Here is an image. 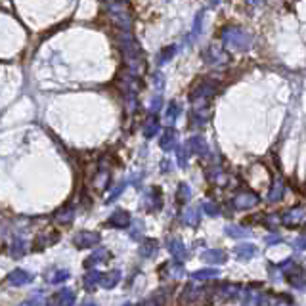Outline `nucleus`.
Here are the masks:
<instances>
[{
    "instance_id": "1",
    "label": "nucleus",
    "mask_w": 306,
    "mask_h": 306,
    "mask_svg": "<svg viewBox=\"0 0 306 306\" xmlns=\"http://www.w3.org/2000/svg\"><path fill=\"white\" fill-rule=\"evenodd\" d=\"M222 42L226 48L235 52H247L253 46V37L241 27H226L222 31Z\"/></svg>"
},
{
    "instance_id": "2",
    "label": "nucleus",
    "mask_w": 306,
    "mask_h": 306,
    "mask_svg": "<svg viewBox=\"0 0 306 306\" xmlns=\"http://www.w3.org/2000/svg\"><path fill=\"white\" fill-rule=\"evenodd\" d=\"M121 50H122V54H124V61H126L130 73H134V75L140 73V71L144 69V56H142V50L138 46V42H136L128 33L122 35Z\"/></svg>"
},
{
    "instance_id": "3",
    "label": "nucleus",
    "mask_w": 306,
    "mask_h": 306,
    "mask_svg": "<svg viewBox=\"0 0 306 306\" xmlns=\"http://www.w3.org/2000/svg\"><path fill=\"white\" fill-rule=\"evenodd\" d=\"M107 8H109L111 17L117 21L119 25H124L126 29L132 23V17H130V12H128V6L124 0H109L107 2Z\"/></svg>"
},
{
    "instance_id": "4",
    "label": "nucleus",
    "mask_w": 306,
    "mask_h": 306,
    "mask_svg": "<svg viewBox=\"0 0 306 306\" xmlns=\"http://www.w3.org/2000/svg\"><path fill=\"white\" fill-rule=\"evenodd\" d=\"M282 222L287 228H297V226H303L306 222V208L303 207H295L285 210L282 214Z\"/></svg>"
},
{
    "instance_id": "5",
    "label": "nucleus",
    "mask_w": 306,
    "mask_h": 306,
    "mask_svg": "<svg viewBox=\"0 0 306 306\" xmlns=\"http://www.w3.org/2000/svg\"><path fill=\"white\" fill-rule=\"evenodd\" d=\"M258 201H260V197L257 194H253V192H241V194H237L232 199V205L237 210H247V208L257 207Z\"/></svg>"
},
{
    "instance_id": "6",
    "label": "nucleus",
    "mask_w": 306,
    "mask_h": 306,
    "mask_svg": "<svg viewBox=\"0 0 306 306\" xmlns=\"http://www.w3.org/2000/svg\"><path fill=\"white\" fill-rule=\"evenodd\" d=\"M102 235L98 232H88V230H83V232L75 233L73 237V243L75 247L79 249H86V247H92V245H98Z\"/></svg>"
},
{
    "instance_id": "7",
    "label": "nucleus",
    "mask_w": 306,
    "mask_h": 306,
    "mask_svg": "<svg viewBox=\"0 0 306 306\" xmlns=\"http://www.w3.org/2000/svg\"><path fill=\"white\" fill-rule=\"evenodd\" d=\"M214 90H216V85L212 83V81H205V83H201V85H197L194 88V92L190 94V100L197 103V102H205L208 96H212L214 94Z\"/></svg>"
},
{
    "instance_id": "8",
    "label": "nucleus",
    "mask_w": 306,
    "mask_h": 306,
    "mask_svg": "<svg viewBox=\"0 0 306 306\" xmlns=\"http://www.w3.org/2000/svg\"><path fill=\"white\" fill-rule=\"evenodd\" d=\"M75 293L71 289H61L48 301V306H73Z\"/></svg>"
},
{
    "instance_id": "9",
    "label": "nucleus",
    "mask_w": 306,
    "mask_h": 306,
    "mask_svg": "<svg viewBox=\"0 0 306 306\" xmlns=\"http://www.w3.org/2000/svg\"><path fill=\"white\" fill-rule=\"evenodd\" d=\"M287 283L295 287V289H306V270H301L295 266L293 272H289L287 274Z\"/></svg>"
},
{
    "instance_id": "10",
    "label": "nucleus",
    "mask_w": 306,
    "mask_h": 306,
    "mask_svg": "<svg viewBox=\"0 0 306 306\" xmlns=\"http://www.w3.org/2000/svg\"><path fill=\"white\" fill-rule=\"evenodd\" d=\"M167 249H169V253L174 257V260H178V262H184L188 258V249H186V245L180 239H171L167 243Z\"/></svg>"
},
{
    "instance_id": "11",
    "label": "nucleus",
    "mask_w": 306,
    "mask_h": 306,
    "mask_svg": "<svg viewBox=\"0 0 306 306\" xmlns=\"http://www.w3.org/2000/svg\"><path fill=\"white\" fill-rule=\"evenodd\" d=\"M31 282H33V276L21 268L13 270V272H10V276H8V283L15 285V287H21V285H27V283Z\"/></svg>"
},
{
    "instance_id": "12",
    "label": "nucleus",
    "mask_w": 306,
    "mask_h": 306,
    "mask_svg": "<svg viewBox=\"0 0 306 306\" xmlns=\"http://www.w3.org/2000/svg\"><path fill=\"white\" fill-rule=\"evenodd\" d=\"M144 205H146L147 210H159L163 207V199H161V190L159 188H153L146 194V199H144Z\"/></svg>"
},
{
    "instance_id": "13",
    "label": "nucleus",
    "mask_w": 306,
    "mask_h": 306,
    "mask_svg": "<svg viewBox=\"0 0 306 306\" xmlns=\"http://www.w3.org/2000/svg\"><path fill=\"white\" fill-rule=\"evenodd\" d=\"M130 224V214L126 210H115L107 218V226L111 228H126Z\"/></svg>"
},
{
    "instance_id": "14",
    "label": "nucleus",
    "mask_w": 306,
    "mask_h": 306,
    "mask_svg": "<svg viewBox=\"0 0 306 306\" xmlns=\"http://www.w3.org/2000/svg\"><path fill=\"white\" fill-rule=\"evenodd\" d=\"M188 146L192 149V153H197V155H201V157H205L208 153V146L203 136H192V138L188 140Z\"/></svg>"
},
{
    "instance_id": "15",
    "label": "nucleus",
    "mask_w": 306,
    "mask_h": 306,
    "mask_svg": "<svg viewBox=\"0 0 306 306\" xmlns=\"http://www.w3.org/2000/svg\"><path fill=\"white\" fill-rule=\"evenodd\" d=\"M201 258H203L205 262H208V264H224L226 258H228V255H226V251H222V249H208V251H205V253L201 255Z\"/></svg>"
},
{
    "instance_id": "16",
    "label": "nucleus",
    "mask_w": 306,
    "mask_h": 306,
    "mask_svg": "<svg viewBox=\"0 0 306 306\" xmlns=\"http://www.w3.org/2000/svg\"><path fill=\"white\" fill-rule=\"evenodd\" d=\"M233 253H235V257L239 258V260H251L257 255V247L253 243H241L233 249Z\"/></svg>"
},
{
    "instance_id": "17",
    "label": "nucleus",
    "mask_w": 306,
    "mask_h": 306,
    "mask_svg": "<svg viewBox=\"0 0 306 306\" xmlns=\"http://www.w3.org/2000/svg\"><path fill=\"white\" fill-rule=\"evenodd\" d=\"M107 258H109V251H107V249H96L90 257L86 258L85 266L86 268H92V266H96L100 262H105Z\"/></svg>"
},
{
    "instance_id": "18",
    "label": "nucleus",
    "mask_w": 306,
    "mask_h": 306,
    "mask_svg": "<svg viewBox=\"0 0 306 306\" xmlns=\"http://www.w3.org/2000/svg\"><path fill=\"white\" fill-rule=\"evenodd\" d=\"M159 146L163 151H171V149H174V147H176V130H172V128L165 130V134L161 136V140H159Z\"/></svg>"
},
{
    "instance_id": "19",
    "label": "nucleus",
    "mask_w": 306,
    "mask_h": 306,
    "mask_svg": "<svg viewBox=\"0 0 306 306\" xmlns=\"http://www.w3.org/2000/svg\"><path fill=\"white\" fill-rule=\"evenodd\" d=\"M283 192H285V186H283L282 178H276V180H274V184H272V188H270V192H268V201H270V203L282 201Z\"/></svg>"
},
{
    "instance_id": "20",
    "label": "nucleus",
    "mask_w": 306,
    "mask_h": 306,
    "mask_svg": "<svg viewBox=\"0 0 306 306\" xmlns=\"http://www.w3.org/2000/svg\"><path fill=\"white\" fill-rule=\"evenodd\" d=\"M121 272L119 270H111L107 274H103L102 276V287H105V289H113L117 283L121 282Z\"/></svg>"
},
{
    "instance_id": "21",
    "label": "nucleus",
    "mask_w": 306,
    "mask_h": 306,
    "mask_svg": "<svg viewBox=\"0 0 306 306\" xmlns=\"http://www.w3.org/2000/svg\"><path fill=\"white\" fill-rule=\"evenodd\" d=\"M220 276V272L216 268H203V270H197L192 274V278L197 280V282H207V280H216Z\"/></svg>"
},
{
    "instance_id": "22",
    "label": "nucleus",
    "mask_w": 306,
    "mask_h": 306,
    "mask_svg": "<svg viewBox=\"0 0 306 306\" xmlns=\"http://www.w3.org/2000/svg\"><path fill=\"white\" fill-rule=\"evenodd\" d=\"M199 220H201V214H199V208H186L182 214V222L186 226H192L196 228L199 226Z\"/></svg>"
},
{
    "instance_id": "23",
    "label": "nucleus",
    "mask_w": 306,
    "mask_h": 306,
    "mask_svg": "<svg viewBox=\"0 0 306 306\" xmlns=\"http://www.w3.org/2000/svg\"><path fill=\"white\" fill-rule=\"evenodd\" d=\"M216 291H218V295H220L222 299L228 301V299H235V297L239 295V291H241V287H239V285H233V283H224V285H220Z\"/></svg>"
},
{
    "instance_id": "24",
    "label": "nucleus",
    "mask_w": 306,
    "mask_h": 306,
    "mask_svg": "<svg viewBox=\"0 0 306 306\" xmlns=\"http://www.w3.org/2000/svg\"><path fill=\"white\" fill-rule=\"evenodd\" d=\"M25 253H27V241H25L23 237H13L10 255H12L13 258H21V257H25Z\"/></svg>"
},
{
    "instance_id": "25",
    "label": "nucleus",
    "mask_w": 306,
    "mask_h": 306,
    "mask_svg": "<svg viewBox=\"0 0 306 306\" xmlns=\"http://www.w3.org/2000/svg\"><path fill=\"white\" fill-rule=\"evenodd\" d=\"M56 222L58 224H61V226H67V224H71L75 218V208L73 207H65V208H61V210H58L56 212Z\"/></svg>"
},
{
    "instance_id": "26",
    "label": "nucleus",
    "mask_w": 306,
    "mask_h": 306,
    "mask_svg": "<svg viewBox=\"0 0 306 306\" xmlns=\"http://www.w3.org/2000/svg\"><path fill=\"white\" fill-rule=\"evenodd\" d=\"M159 128H161L159 119H157L155 113H153V115L146 121V124H144V136H146V138H153V136L159 132Z\"/></svg>"
},
{
    "instance_id": "27",
    "label": "nucleus",
    "mask_w": 306,
    "mask_h": 306,
    "mask_svg": "<svg viewBox=\"0 0 306 306\" xmlns=\"http://www.w3.org/2000/svg\"><path fill=\"white\" fill-rule=\"evenodd\" d=\"M155 253H157V241H153V239L144 241V243L140 245V249H138V255L142 258H151Z\"/></svg>"
},
{
    "instance_id": "28",
    "label": "nucleus",
    "mask_w": 306,
    "mask_h": 306,
    "mask_svg": "<svg viewBox=\"0 0 306 306\" xmlns=\"http://www.w3.org/2000/svg\"><path fill=\"white\" fill-rule=\"evenodd\" d=\"M102 276H103V274H100V272H96V270L88 272V274L85 276V289L86 291H94L96 285L102 283Z\"/></svg>"
},
{
    "instance_id": "29",
    "label": "nucleus",
    "mask_w": 306,
    "mask_h": 306,
    "mask_svg": "<svg viewBox=\"0 0 306 306\" xmlns=\"http://www.w3.org/2000/svg\"><path fill=\"white\" fill-rule=\"evenodd\" d=\"M226 233L233 237V239H241V237H249L251 235V230H247V228H241V226H235V224H230V226H226Z\"/></svg>"
},
{
    "instance_id": "30",
    "label": "nucleus",
    "mask_w": 306,
    "mask_h": 306,
    "mask_svg": "<svg viewBox=\"0 0 306 306\" xmlns=\"http://www.w3.org/2000/svg\"><path fill=\"white\" fill-rule=\"evenodd\" d=\"M178 115H180V105L176 102H171L169 107H167V113H165V119H167L169 124H174V121L178 119Z\"/></svg>"
},
{
    "instance_id": "31",
    "label": "nucleus",
    "mask_w": 306,
    "mask_h": 306,
    "mask_svg": "<svg viewBox=\"0 0 306 306\" xmlns=\"http://www.w3.org/2000/svg\"><path fill=\"white\" fill-rule=\"evenodd\" d=\"M60 239V233H56V232H52L50 235H46V233H40L37 237V245H40V247H48V245H54L56 241Z\"/></svg>"
},
{
    "instance_id": "32",
    "label": "nucleus",
    "mask_w": 306,
    "mask_h": 306,
    "mask_svg": "<svg viewBox=\"0 0 306 306\" xmlns=\"http://www.w3.org/2000/svg\"><path fill=\"white\" fill-rule=\"evenodd\" d=\"M165 268H167V276H171V278H182L184 276V268H182V262H174V264H165Z\"/></svg>"
},
{
    "instance_id": "33",
    "label": "nucleus",
    "mask_w": 306,
    "mask_h": 306,
    "mask_svg": "<svg viewBox=\"0 0 306 306\" xmlns=\"http://www.w3.org/2000/svg\"><path fill=\"white\" fill-rule=\"evenodd\" d=\"M190 153H192V149H190V146L186 144V146H180L178 147V165L180 167H188V159H190Z\"/></svg>"
},
{
    "instance_id": "34",
    "label": "nucleus",
    "mask_w": 306,
    "mask_h": 306,
    "mask_svg": "<svg viewBox=\"0 0 306 306\" xmlns=\"http://www.w3.org/2000/svg\"><path fill=\"white\" fill-rule=\"evenodd\" d=\"M178 203H188L190 201V197H192V190H190V186L188 184H180L178 186Z\"/></svg>"
},
{
    "instance_id": "35",
    "label": "nucleus",
    "mask_w": 306,
    "mask_h": 306,
    "mask_svg": "<svg viewBox=\"0 0 306 306\" xmlns=\"http://www.w3.org/2000/svg\"><path fill=\"white\" fill-rule=\"evenodd\" d=\"M203 210H205V214H208V216H220V207L216 205V203H210V201H207V203H203Z\"/></svg>"
},
{
    "instance_id": "36",
    "label": "nucleus",
    "mask_w": 306,
    "mask_h": 306,
    "mask_svg": "<svg viewBox=\"0 0 306 306\" xmlns=\"http://www.w3.org/2000/svg\"><path fill=\"white\" fill-rule=\"evenodd\" d=\"M69 280V272L67 270H58L52 278H50V283H54V285H58V283L61 282H67Z\"/></svg>"
},
{
    "instance_id": "37",
    "label": "nucleus",
    "mask_w": 306,
    "mask_h": 306,
    "mask_svg": "<svg viewBox=\"0 0 306 306\" xmlns=\"http://www.w3.org/2000/svg\"><path fill=\"white\" fill-rule=\"evenodd\" d=\"M208 52L214 56V58H207V61H210V63H222V61H226V56L222 54L220 50L214 48V46H210V48H208Z\"/></svg>"
},
{
    "instance_id": "38",
    "label": "nucleus",
    "mask_w": 306,
    "mask_h": 306,
    "mask_svg": "<svg viewBox=\"0 0 306 306\" xmlns=\"http://www.w3.org/2000/svg\"><path fill=\"white\" fill-rule=\"evenodd\" d=\"M44 305V297L40 293H37L35 297H31V299H27L25 303H21L19 306H42Z\"/></svg>"
},
{
    "instance_id": "39",
    "label": "nucleus",
    "mask_w": 306,
    "mask_h": 306,
    "mask_svg": "<svg viewBox=\"0 0 306 306\" xmlns=\"http://www.w3.org/2000/svg\"><path fill=\"white\" fill-rule=\"evenodd\" d=\"M124 188H126V184L121 182V184H119V186H117V188H115V190H113V192H111V196L107 197L105 201H107V203H111V201H115V199H117V197H119V196H121V194H122V192H124Z\"/></svg>"
},
{
    "instance_id": "40",
    "label": "nucleus",
    "mask_w": 306,
    "mask_h": 306,
    "mask_svg": "<svg viewBox=\"0 0 306 306\" xmlns=\"http://www.w3.org/2000/svg\"><path fill=\"white\" fill-rule=\"evenodd\" d=\"M174 52H176V46H171V48H165V50H163V54H161V58H159V63H165L167 60H171Z\"/></svg>"
},
{
    "instance_id": "41",
    "label": "nucleus",
    "mask_w": 306,
    "mask_h": 306,
    "mask_svg": "<svg viewBox=\"0 0 306 306\" xmlns=\"http://www.w3.org/2000/svg\"><path fill=\"white\" fill-rule=\"evenodd\" d=\"M293 247L297 251H306V235H301L293 241Z\"/></svg>"
},
{
    "instance_id": "42",
    "label": "nucleus",
    "mask_w": 306,
    "mask_h": 306,
    "mask_svg": "<svg viewBox=\"0 0 306 306\" xmlns=\"http://www.w3.org/2000/svg\"><path fill=\"white\" fill-rule=\"evenodd\" d=\"M278 222H280V218H278L276 214H268V216H266V220H264V224L268 226L270 230H276V226H278Z\"/></svg>"
},
{
    "instance_id": "43",
    "label": "nucleus",
    "mask_w": 306,
    "mask_h": 306,
    "mask_svg": "<svg viewBox=\"0 0 306 306\" xmlns=\"http://www.w3.org/2000/svg\"><path fill=\"white\" fill-rule=\"evenodd\" d=\"M283 237L282 235H278V233H272V235H268L266 237V245H276V243H282Z\"/></svg>"
},
{
    "instance_id": "44",
    "label": "nucleus",
    "mask_w": 306,
    "mask_h": 306,
    "mask_svg": "<svg viewBox=\"0 0 306 306\" xmlns=\"http://www.w3.org/2000/svg\"><path fill=\"white\" fill-rule=\"evenodd\" d=\"M161 103H163V102H161V96L153 98V100H151V105H149V109L153 111V113H157V111H159V107H161Z\"/></svg>"
},
{
    "instance_id": "45",
    "label": "nucleus",
    "mask_w": 306,
    "mask_h": 306,
    "mask_svg": "<svg viewBox=\"0 0 306 306\" xmlns=\"http://www.w3.org/2000/svg\"><path fill=\"white\" fill-rule=\"evenodd\" d=\"M142 230H144V224H142V222H136L134 224V230H132V233H130V235H132V237H138V235H140V233H142Z\"/></svg>"
},
{
    "instance_id": "46",
    "label": "nucleus",
    "mask_w": 306,
    "mask_h": 306,
    "mask_svg": "<svg viewBox=\"0 0 306 306\" xmlns=\"http://www.w3.org/2000/svg\"><path fill=\"white\" fill-rule=\"evenodd\" d=\"M153 79H155V83H157V86H155V88H157V90H163V75L155 73V75H153Z\"/></svg>"
},
{
    "instance_id": "47",
    "label": "nucleus",
    "mask_w": 306,
    "mask_h": 306,
    "mask_svg": "<svg viewBox=\"0 0 306 306\" xmlns=\"http://www.w3.org/2000/svg\"><path fill=\"white\" fill-rule=\"evenodd\" d=\"M81 306H98V305H96V303H92V301H85Z\"/></svg>"
},
{
    "instance_id": "48",
    "label": "nucleus",
    "mask_w": 306,
    "mask_h": 306,
    "mask_svg": "<svg viewBox=\"0 0 306 306\" xmlns=\"http://www.w3.org/2000/svg\"><path fill=\"white\" fill-rule=\"evenodd\" d=\"M124 306H132V305H124Z\"/></svg>"
}]
</instances>
